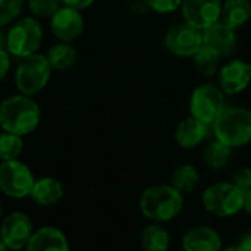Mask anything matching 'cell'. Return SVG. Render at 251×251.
<instances>
[{
    "label": "cell",
    "instance_id": "1",
    "mask_svg": "<svg viewBox=\"0 0 251 251\" xmlns=\"http://www.w3.org/2000/svg\"><path fill=\"white\" fill-rule=\"evenodd\" d=\"M41 112L37 101L24 94L12 96L0 103V128L19 137L34 132L40 124Z\"/></svg>",
    "mask_w": 251,
    "mask_h": 251
},
{
    "label": "cell",
    "instance_id": "2",
    "mask_svg": "<svg viewBox=\"0 0 251 251\" xmlns=\"http://www.w3.org/2000/svg\"><path fill=\"white\" fill-rule=\"evenodd\" d=\"M184 206V194L172 185L149 187L140 199L141 213L154 222H168L178 216Z\"/></svg>",
    "mask_w": 251,
    "mask_h": 251
},
{
    "label": "cell",
    "instance_id": "3",
    "mask_svg": "<svg viewBox=\"0 0 251 251\" xmlns=\"http://www.w3.org/2000/svg\"><path fill=\"white\" fill-rule=\"evenodd\" d=\"M216 140L235 149L251 143V110L246 107H231L213 124Z\"/></svg>",
    "mask_w": 251,
    "mask_h": 251
},
{
    "label": "cell",
    "instance_id": "4",
    "mask_svg": "<svg viewBox=\"0 0 251 251\" xmlns=\"http://www.w3.org/2000/svg\"><path fill=\"white\" fill-rule=\"evenodd\" d=\"M43 41V26L32 18L18 19L6 34V50L15 57H26L35 54Z\"/></svg>",
    "mask_w": 251,
    "mask_h": 251
},
{
    "label": "cell",
    "instance_id": "5",
    "mask_svg": "<svg viewBox=\"0 0 251 251\" xmlns=\"http://www.w3.org/2000/svg\"><path fill=\"white\" fill-rule=\"evenodd\" d=\"M50 75L51 66L47 57L35 53L19 60L15 72V84L21 94L32 97L47 85Z\"/></svg>",
    "mask_w": 251,
    "mask_h": 251
},
{
    "label": "cell",
    "instance_id": "6",
    "mask_svg": "<svg viewBox=\"0 0 251 251\" xmlns=\"http://www.w3.org/2000/svg\"><path fill=\"white\" fill-rule=\"evenodd\" d=\"M246 193L232 182H219L206 188L203 194L204 207L221 218L237 215L244 209Z\"/></svg>",
    "mask_w": 251,
    "mask_h": 251
},
{
    "label": "cell",
    "instance_id": "7",
    "mask_svg": "<svg viewBox=\"0 0 251 251\" xmlns=\"http://www.w3.org/2000/svg\"><path fill=\"white\" fill-rule=\"evenodd\" d=\"M225 94L215 84H203L199 85L190 100V110L193 118L206 124L207 126H213V124L219 119V116L225 112Z\"/></svg>",
    "mask_w": 251,
    "mask_h": 251
},
{
    "label": "cell",
    "instance_id": "8",
    "mask_svg": "<svg viewBox=\"0 0 251 251\" xmlns=\"http://www.w3.org/2000/svg\"><path fill=\"white\" fill-rule=\"evenodd\" d=\"M34 175L29 168L16 160L0 163V191L10 199H25L34 187Z\"/></svg>",
    "mask_w": 251,
    "mask_h": 251
},
{
    "label": "cell",
    "instance_id": "9",
    "mask_svg": "<svg viewBox=\"0 0 251 251\" xmlns=\"http://www.w3.org/2000/svg\"><path fill=\"white\" fill-rule=\"evenodd\" d=\"M165 47L176 56L194 57L203 47V31L184 22L171 26L165 35Z\"/></svg>",
    "mask_w": 251,
    "mask_h": 251
},
{
    "label": "cell",
    "instance_id": "10",
    "mask_svg": "<svg viewBox=\"0 0 251 251\" xmlns=\"http://www.w3.org/2000/svg\"><path fill=\"white\" fill-rule=\"evenodd\" d=\"M34 234L31 219L22 212L7 215L0 224V240L12 251L25 249Z\"/></svg>",
    "mask_w": 251,
    "mask_h": 251
},
{
    "label": "cell",
    "instance_id": "11",
    "mask_svg": "<svg viewBox=\"0 0 251 251\" xmlns=\"http://www.w3.org/2000/svg\"><path fill=\"white\" fill-rule=\"evenodd\" d=\"M181 7L185 22L201 31L221 21V0H182Z\"/></svg>",
    "mask_w": 251,
    "mask_h": 251
},
{
    "label": "cell",
    "instance_id": "12",
    "mask_svg": "<svg viewBox=\"0 0 251 251\" xmlns=\"http://www.w3.org/2000/svg\"><path fill=\"white\" fill-rule=\"evenodd\" d=\"M50 28L56 38L62 43L76 40L84 31V18L79 10L63 6L50 18Z\"/></svg>",
    "mask_w": 251,
    "mask_h": 251
},
{
    "label": "cell",
    "instance_id": "13",
    "mask_svg": "<svg viewBox=\"0 0 251 251\" xmlns=\"http://www.w3.org/2000/svg\"><path fill=\"white\" fill-rule=\"evenodd\" d=\"M250 81L249 63L244 60H231L219 71V88L224 91V94H240L249 87Z\"/></svg>",
    "mask_w": 251,
    "mask_h": 251
},
{
    "label": "cell",
    "instance_id": "14",
    "mask_svg": "<svg viewBox=\"0 0 251 251\" xmlns=\"http://www.w3.org/2000/svg\"><path fill=\"white\" fill-rule=\"evenodd\" d=\"M203 44L218 51L222 57L231 56L237 49L235 29L218 21L203 31Z\"/></svg>",
    "mask_w": 251,
    "mask_h": 251
},
{
    "label": "cell",
    "instance_id": "15",
    "mask_svg": "<svg viewBox=\"0 0 251 251\" xmlns=\"http://www.w3.org/2000/svg\"><path fill=\"white\" fill-rule=\"evenodd\" d=\"M184 251H221V235L210 226L191 228L182 238Z\"/></svg>",
    "mask_w": 251,
    "mask_h": 251
},
{
    "label": "cell",
    "instance_id": "16",
    "mask_svg": "<svg viewBox=\"0 0 251 251\" xmlns=\"http://www.w3.org/2000/svg\"><path fill=\"white\" fill-rule=\"evenodd\" d=\"M26 251H69L65 234L54 226H43L34 231Z\"/></svg>",
    "mask_w": 251,
    "mask_h": 251
},
{
    "label": "cell",
    "instance_id": "17",
    "mask_svg": "<svg viewBox=\"0 0 251 251\" xmlns=\"http://www.w3.org/2000/svg\"><path fill=\"white\" fill-rule=\"evenodd\" d=\"M207 134H209V126L191 116L178 125L175 132V140L182 149H193L201 144L207 137Z\"/></svg>",
    "mask_w": 251,
    "mask_h": 251
},
{
    "label": "cell",
    "instance_id": "18",
    "mask_svg": "<svg viewBox=\"0 0 251 251\" xmlns=\"http://www.w3.org/2000/svg\"><path fill=\"white\" fill-rule=\"evenodd\" d=\"M29 197L40 206H51L63 197V187L54 178H40L35 179Z\"/></svg>",
    "mask_w": 251,
    "mask_h": 251
},
{
    "label": "cell",
    "instance_id": "19",
    "mask_svg": "<svg viewBox=\"0 0 251 251\" xmlns=\"http://www.w3.org/2000/svg\"><path fill=\"white\" fill-rule=\"evenodd\" d=\"M251 18L250 0H226L222 3L221 22L232 29L244 26Z\"/></svg>",
    "mask_w": 251,
    "mask_h": 251
},
{
    "label": "cell",
    "instance_id": "20",
    "mask_svg": "<svg viewBox=\"0 0 251 251\" xmlns=\"http://www.w3.org/2000/svg\"><path fill=\"white\" fill-rule=\"evenodd\" d=\"M47 60L51 66V69L56 71H65L71 68L76 59H78V51L71 43H60L53 46L47 51Z\"/></svg>",
    "mask_w": 251,
    "mask_h": 251
},
{
    "label": "cell",
    "instance_id": "21",
    "mask_svg": "<svg viewBox=\"0 0 251 251\" xmlns=\"http://www.w3.org/2000/svg\"><path fill=\"white\" fill-rule=\"evenodd\" d=\"M140 243L144 251H168L171 237L163 226L154 224L143 229Z\"/></svg>",
    "mask_w": 251,
    "mask_h": 251
},
{
    "label": "cell",
    "instance_id": "22",
    "mask_svg": "<svg viewBox=\"0 0 251 251\" xmlns=\"http://www.w3.org/2000/svg\"><path fill=\"white\" fill-rule=\"evenodd\" d=\"M171 185L181 194H188L194 191L200 182L199 171L193 165H181L176 168L171 176Z\"/></svg>",
    "mask_w": 251,
    "mask_h": 251
},
{
    "label": "cell",
    "instance_id": "23",
    "mask_svg": "<svg viewBox=\"0 0 251 251\" xmlns=\"http://www.w3.org/2000/svg\"><path fill=\"white\" fill-rule=\"evenodd\" d=\"M221 54L215 50H212L210 47L204 46L194 54V65L196 69L199 71L200 75L203 76H213L216 75L221 69Z\"/></svg>",
    "mask_w": 251,
    "mask_h": 251
},
{
    "label": "cell",
    "instance_id": "24",
    "mask_svg": "<svg viewBox=\"0 0 251 251\" xmlns=\"http://www.w3.org/2000/svg\"><path fill=\"white\" fill-rule=\"evenodd\" d=\"M232 157V147L216 140L207 146L204 150V162L212 169H224L228 166Z\"/></svg>",
    "mask_w": 251,
    "mask_h": 251
},
{
    "label": "cell",
    "instance_id": "25",
    "mask_svg": "<svg viewBox=\"0 0 251 251\" xmlns=\"http://www.w3.org/2000/svg\"><path fill=\"white\" fill-rule=\"evenodd\" d=\"M24 149L22 137L10 132L0 134V160L1 162H9V160H16Z\"/></svg>",
    "mask_w": 251,
    "mask_h": 251
},
{
    "label": "cell",
    "instance_id": "26",
    "mask_svg": "<svg viewBox=\"0 0 251 251\" xmlns=\"http://www.w3.org/2000/svg\"><path fill=\"white\" fill-rule=\"evenodd\" d=\"M28 7L37 18H51L62 7V0H28Z\"/></svg>",
    "mask_w": 251,
    "mask_h": 251
},
{
    "label": "cell",
    "instance_id": "27",
    "mask_svg": "<svg viewBox=\"0 0 251 251\" xmlns=\"http://www.w3.org/2000/svg\"><path fill=\"white\" fill-rule=\"evenodd\" d=\"M24 0H0V26L13 22L22 12Z\"/></svg>",
    "mask_w": 251,
    "mask_h": 251
},
{
    "label": "cell",
    "instance_id": "28",
    "mask_svg": "<svg viewBox=\"0 0 251 251\" xmlns=\"http://www.w3.org/2000/svg\"><path fill=\"white\" fill-rule=\"evenodd\" d=\"M149 7L157 13H171L175 12L181 4L182 0H146Z\"/></svg>",
    "mask_w": 251,
    "mask_h": 251
},
{
    "label": "cell",
    "instance_id": "29",
    "mask_svg": "<svg viewBox=\"0 0 251 251\" xmlns=\"http://www.w3.org/2000/svg\"><path fill=\"white\" fill-rule=\"evenodd\" d=\"M232 184L237 185L244 193L251 190V168L243 166V168L237 169L232 175Z\"/></svg>",
    "mask_w": 251,
    "mask_h": 251
},
{
    "label": "cell",
    "instance_id": "30",
    "mask_svg": "<svg viewBox=\"0 0 251 251\" xmlns=\"http://www.w3.org/2000/svg\"><path fill=\"white\" fill-rule=\"evenodd\" d=\"M10 69V56L9 51L6 49L0 50V81H3L6 78V75L9 74Z\"/></svg>",
    "mask_w": 251,
    "mask_h": 251
},
{
    "label": "cell",
    "instance_id": "31",
    "mask_svg": "<svg viewBox=\"0 0 251 251\" xmlns=\"http://www.w3.org/2000/svg\"><path fill=\"white\" fill-rule=\"evenodd\" d=\"M93 3H94V0H62V4H63V6L74 7V9H76V10L87 9V7H90Z\"/></svg>",
    "mask_w": 251,
    "mask_h": 251
},
{
    "label": "cell",
    "instance_id": "32",
    "mask_svg": "<svg viewBox=\"0 0 251 251\" xmlns=\"http://www.w3.org/2000/svg\"><path fill=\"white\" fill-rule=\"evenodd\" d=\"M147 9H150V7H149V4H147L146 0H134V3L131 4V12L135 13V15H141Z\"/></svg>",
    "mask_w": 251,
    "mask_h": 251
},
{
    "label": "cell",
    "instance_id": "33",
    "mask_svg": "<svg viewBox=\"0 0 251 251\" xmlns=\"http://www.w3.org/2000/svg\"><path fill=\"white\" fill-rule=\"evenodd\" d=\"M238 246L244 251H251V232H247L241 237Z\"/></svg>",
    "mask_w": 251,
    "mask_h": 251
},
{
    "label": "cell",
    "instance_id": "34",
    "mask_svg": "<svg viewBox=\"0 0 251 251\" xmlns=\"http://www.w3.org/2000/svg\"><path fill=\"white\" fill-rule=\"evenodd\" d=\"M244 210L251 216V190L246 193V200H244Z\"/></svg>",
    "mask_w": 251,
    "mask_h": 251
},
{
    "label": "cell",
    "instance_id": "35",
    "mask_svg": "<svg viewBox=\"0 0 251 251\" xmlns=\"http://www.w3.org/2000/svg\"><path fill=\"white\" fill-rule=\"evenodd\" d=\"M1 49H6V35H4V32L0 29V50Z\"/></svg>",
    "mask_w": 251,
    "mask_h": 251
},
{
    "label": "cell",
    "instance_id": "36",
    "mask_svg": "<svg viewBox=\"0 0 251 251\" xmlns=\"http://www.w3.org/2000/svg\"><path fill=\"white\" fill-rule=\"evenodd\" d=\"M221 251H244L238 244L237 246H229V247H226V249H224V250Z\"/></svg>",
    "mask_w": 251,
    "mask_h": 251
},
{
    "label": "cell",
    "instance_id": "37",
    "mask_svg": "<svg viewBox=\"0 0 251 251\" xmlns=\"http://www.w3.org/2000/svg\"><path fill=\"white\" fill-rule=\"evenodd\" d=\"M0 251H9V249L6 247V244L0 240Z\"/></svg>",
    "mask_w": 251,
    "mask_h": 251
},
{
    "label": "cell",
    "instance_id": "38",
    "mask_svg": "<svg viewBox=\"0 0 251 251\" xmlns=\"http://www.w3.org/2000/svg\"><path fill=\"white\" fill-rule=\"evenodd\" d=\"M249 74H250V78H251V62H249Z\"/></svg>",
    "mask_w": 251,
    "mask_h": 251
},
{
    "label": "cell",
    "instance_id": "39",
    "mask_svg": "<svg viewBox=\"0 0 251 251\" xmlns=\"http://www.w3.org/2000/svg\"><path fill=\"white\" fill-rule=\"evenodd\" d=\"M1 213H3V210H1V203H0V222H1Z\"/></svg>",
    "mask_w": 251,
    "mask_h": 251
},
{
    "label": "cell",
    "instance_id": "40",
    "mask_svg": "<svg viewBox=\"0 0 251 251\" xmlns=\"http://www.w3.org/2000/svg\"><path fill=\"white\" fill-rule=\"evenodd\" d=\"M250 19H251V18H250Z\"/></svg>",
    "mask_w": 251,
    "mask_h": 251
}]
</instances>
